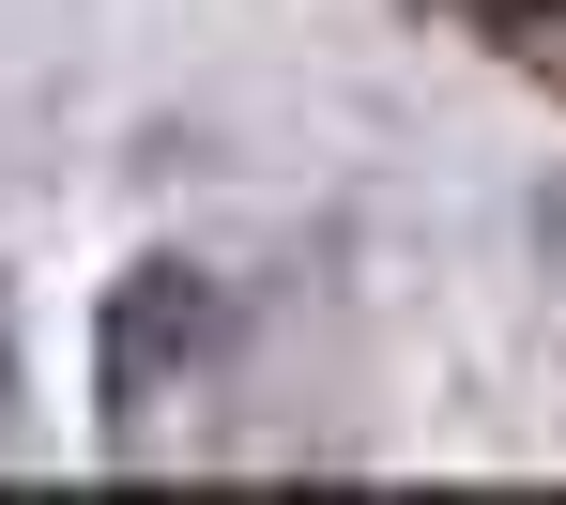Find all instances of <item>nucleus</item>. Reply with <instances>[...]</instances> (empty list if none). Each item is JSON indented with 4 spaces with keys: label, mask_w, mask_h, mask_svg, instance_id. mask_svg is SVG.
<instances>
[{
    "label": "nucleus",
    "mask_w": 566,
    "mask_h": 505,
    "mask_svg": "<svg viewBox=\"0 0 566 505\" xmlns=\"http://www.w3.org/2000/svg\"><path fill=\"white\" fill-rule=\"evenodd\" d=\"M474 31H505V62L566 77V0H474Z\"/></svg>",
    "instance_id": "f257e3e1"
}]
</instances>
